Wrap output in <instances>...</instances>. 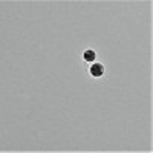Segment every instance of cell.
<instances>
[{
  "mask_svg": "<svg viewBox=\"0 0 153 153\" xmlns=\"http://www.w3.org/2000/svg\"><path fill=\"white\" fill-rule=\"evenodd\" d=\"M94 58H95V52H94V51H86V52H84V60L86 61H94Z\"/></svg>",
  "mask_w": 153,
  "mask_h": 153,
  "instance_id": "2",
  "label": "cell"
},
{
  "mask_svg": "<svg viewBox=\"0 0 153 153\" xmlns=\"http://www.w3.org/2000/svg\"><path fill=\"white\" fill-rule=\"evenodd\" d=\"M103 66L101 65H98V63H95V65H92V68H91V74L94 75V76H101L103 75Z\"/></svg>",
  "mask_w": 153,
  "mask_h": 153,
  "instance_id": "1",
  "label": "cell"
}]
</instances>
